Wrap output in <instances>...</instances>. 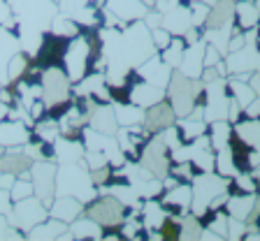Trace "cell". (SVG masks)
I'll use <instances>...</instances> for the list:
<instances>
[{
    "instance_id": "1",
    "label": "cell",
    "mask_w": 260,
    "mask_h": 241,
    "mask_svg": "<svg viewBox=\"0 0 260 241\" xmlns=\"http://www.w3.org/2000/svg\"><path fill=\"white\" fill-rule=\"evenodd\" d=\"M12 19L16 23V38L21 51L32 58L40 49L42 35L51 28L54 16L58 14V5L54 0H7Z\"/></svg>"
},
{
    "instance_id": "2",
    "label": "cell",
    "mask_w": 260,
    "mask_h": 241,
    "mask_svg": "<svg viewBox=\"0 0 260 241\" xmlns=\"http://www.w3.org/2000/svg\"><path fill=\"white\" fill-rule=\"evenodd\" d=\"M56 195L79 199L81 204L91 202L98 195V188L91 181V171L84 165V160L63 162L56 167Z\"/></svg>"
},
{
    "instance_id": "3",
    "label": "cell",
    "mask_w": 260,
    "mask_h": 241,
    "mask_svg": "<svg viewBox=\"0 0 260 241\" xmlns=\"http://www.w3.org/2000/svg\"><path fill=\"white\" fill-rule=\"evenodd\" d=\"M165 97H168L174 116L184 118L188 116L195 105H202V81L190 79L179 70H172L168 86H165Z\"/></svg>"
},
{
    "instance_id": "4",
    "label": "cell",
    "mask_w": 260,
    "mask_h": 241,
    "mask_svg": "<svg viewBox=\"0 0 260 241\" xmlns=\"http://www.w3.org/2000/svg\"><path fill=\"white\" fill-rule=\"evenodd\" d=\"M230 193V179L221 177L216 171H200L190 179V214L195 218H205L207 206L216 195Z\"/></svg>"
},
{
    "instance_id": "5",
    "label": "cell",
    "mask_w": 260,
    "mask_h": 241,
    "mask_svg": "<svg viewBox=\"0 0 260 241\" xmlns=\"http://www.w3.org/2000/svg\"><path fill=\"white\" fill-rule=\"evenodd\" d=\"M88 65H91V42L86 32L79 30V35L68 40L63 54V72L70 79V84H77L88 75Z\"/></svg>"
},
{
    "instance_id": "6",
    "label": "cell",
    "mask_w": 260,
    "mask_h": 241,
    "mask_svg": "<svg viewBox=\"0 0 260 241\" xmlns=\"http://www.w3.org/2000/svg\"><path fill=\"white\" fill-rule=\"evenodd\" d=\"M40 86H42V97L47 109H56V107H65L72 97V84L65 77L63 67L54 65V67H44L40 75Z\"/></svg>"
},
{
    "instance_id": "7",
    "label": "cell",
    "mask_w": 260,
    "mask_h": 241,
    "mask_svg": "<svg viewBox=\"0 0 260 241\" xmlns=\"http://www.w3.org/2000/svg\"><path fill=\"white\" fill-rule=\"evenodd\" d=\"M84 216L93 218L103 230L105 227L114 230V227H119L123 223V218L128 216V209L116 197H112L107 193H100V197L95 195L91 202L84 204Z\"/></svg>"
},
{
    "instance_id": "8",
    "label": "cell",
    "mask_w": 260,
    "mask_h": 241,
    "mask_svg": "<svg viewBox=\"0 0 260 241\" xmlns=\"http://www.w3.org/2000/svg\"><path fill=\"white\" fill-rule=\"evenodd\" d=\"M142 167L146 171H151V177L156 179H165L170 171V149L165 146L160 132H153L146 137V142L140 149V158H137Z\"/></svg>"
},
{
    "instance_id": "9",
    "label": "cell",
    "mask_w": 260,
    "mask_h": 241,
    "mask_svg": "<svg viewBox=\"0 0 260 241\" xmlns=\"http://www.w3.org/2000/svg\"><path fill=\"white\" fill-rule=\"evenodd\" d=\"M228 77L202 84V121L214 123V121H225L228 118Z\"/></svg>"
},
{
    "instance_id": "10",
    "label": "cell",
    "mask_w": 260,
    "mask_h": 241,
    "mask_svg": "<svg viewBox=\"0 0 260 241\" xmlns=\"http://www.w3.org/2000/svg\"><path fill=\"white\" fill-rule=\"evenodd\" d=\"M47 218H49V209L35 195H30L26 199H19V202H12V211L7 214V223L12 227H16V230H21L23 234L30 232L38 223H42Z\"/></svg>"
},
{
    "instance_id": "11",
    "label": "cell",
    "mask_w": 260,
    "mask_h": 241,
    "mask_svg": "<svg viewBox=\"0 0 260 241\" xmlns=\"http://www.w3.org/2000/svg\"><path fill=\"white\" fill-rule=\"evenodd\" d=\"M28 179L32 183V195L49 209L56 197V165L49 160H35L28 169Z\"/></svg>"
},
{
    "instance_id": "12",
    "label": "cell",
    "mask_w": 260,
    "mask_h": 241,
    "mask_svg": "<svg viewBox=\"0 0 260 241\" xmlns=\"http://www.w3.org/2000/svg\"><path fill=\"white\" fill-rule=\"evenodd\" d=\"M223 63H225L228 77L246 81L251 72H258V47L244 44V47L237 49V51H230V54H225Z\"/></svg>"
},
{
    "instance_id": "13",
    "label": "cell",
    "mask_w": 260,
    "mask_h": 241,
    "mask_svg": "<svg viewBox=\"0 0 260 241\" xmlns=\"http://www.w3.org/2000/svg\"><path fill=\"white\" fill-rule=\"evenodd\" d=\"M58 12L70 16L79 28H95L100 21V10L95 0H56Z\"/></svg>"
},
{
    "instance_id": "14",
    "label": "cell",
    "mask_w": 260,
    "mask_h": 241,
    "mask_svg": "<svg viewBox=\"0 0 260 241\" xmlns=\"http://www.w3.org/2000/svg\"><path fill=\"white\" fill-rule=\"evenodd\" d=\"M68 40L70 38H60V35H54L51 30H47L42 35V42H40V49L35 51V56L30 58L32 65H38L40 70L44 67H54L63 60L65 47H68Z\"/></svg>"
},
{
    "instance_id": "15",
    "label": "cell",
    "mask_w": 260,
    "mask_h": 241,
    "mask_svg": "<svg viewBox=\"0 0 260 241\" xmlns=\"http://www.w3.org/2000/svg\"><path fill=\"white\" fill-rule=\"evenodd\" d=\"M174 121H177V116H174L172 107H170V102L168 100H160V102H156V105H151V107L144 109V121H142V128H144L149 134H153V132L165 130L168 125H174Z\"/></svg>"
},
{
    "instance_id": "16",
    "label": "cell",
    "mask_w": 260,
    "mask_h": 241,
    "mask_svg": "<svg viewBox=\"0 0 260 241\" xmlns=\"http://www.w3.org/2000/svg\"><path fill=\"white\" fill-rule=\"evenodd\" d=\"M32 140L30 128L19 118H3L0 121V146L3 149H16Z\"/></svg>"
},
{
    "instance_id": "17",
    "label": "cell",
    "mask_w": 260,
    "mask_h": 241,
    "mask_svg": "<svg viewBox=\"0 0 260 241\" xmlns=\"http://www.w3.org/2000/svg\"><path fill=\"white\" fill-rule=\"evenodd\" d=\"M135 75L140 77L142 81H149V84H153V86L165 88L170 81V75H172V67H170L168 63H162V58L158 54H153L151 58H146L142 65H137Z\"/></svg>"
},
{
    "instance_id": "18",
    "label": "cell",
    "mask_w": 260,
    "mask_h": 241,
    "mask_svg": "<svg viewBox=\"0 0 260 241\" xmlns=\"http://www.w3.org/2000/svg\"><path fill=\"white\" fill-rule=\"evenodd\" d=\"M105 10L112 12L121 23H133V21H142L144 14L149 12V7L142 0H105Z\"/></svg>"
},
{
    "instance_id": "19",
    "label": "cell",
    "mask_w": 260,
    "mask_h": 241,
    "mask_svg": "<svg viewBox=\"0 0 260 241\" xmlns=\"http://www.w3.org/2000/svg\"><path fill=\"white\" fill-rule=\"evenodd\" d=\"M88 128H93L95 132H103V134H114L119 123L114 118V105L112 102H95L93 109L88 112V121H86Z\"/></svg>"
},
{
    "instance_id": "20",
    "label": "cell",
    "mask_w": 260,
    "mask_h": 241,
    "mask_svg": "<svg viewBox=\"0 0 260 241\" xmlns=\"http://www.w3.org/2000/svg\"><path fill=\"white\" fill-rule=\"evenodd\" d=\"M205 47L207 42L205 40H198V42L193 44H186L184 49V56H181V60H179V67L177 70L181 72V75L190 77V79H200V72H202V56H205Z\"/></svg>"
},
{
    "instance_id": "21",
    "label": "cell",
    "mask_w": 260,
    "mask_h": 241,
    "mask_svg": "<svg viewBox=\"0 0 260 241\" xmlns=\"http://www.w3.org/2000/svg\"><path fill=\"white\" fill-rule=\"evenodd\" d=\"M190 26H193V21H190V7L186 3H179L172 10L160 14V28H165L170 35H184Z\"/></svg>"
},
{
    "instance_id": "22",
    "label": "cell",
    "mask_w": 260,
    "mask_h": 241,
    "mask_svg": "<svg viewBox=\"0 0 260 241\" xmlns=\"http://www.w3.org/2000/svg\"><path fill=\"white\" fill-rule=\"evenodd\" d=\"M19 51H21V44L16 38V30L3 23L0 26V84L3 86H7V63Z\"/></svg>"
},
{
    "instance_id": "23",
    "label": "cell",
    "mask_w": 260,
    "mask_h": 241,
    "mask_svg": "<svg viewBox=\"0 0 260 241\" xmlns=\"http://www.w3.org/2000/svg\"><path fill=\"white\" fill-rule=\"evenodd\" d=\"M165 100V88H160V86H153L149 84V81H137V84H130V91H128V102H133V105H137V107L146 109L151 107V105H156V102Z\"/></svg>"
},
{
    "instance_id": "24",
    "label": "cell",
    "mask_w": 260,
    "mask_h": 241,
    "mask_svg": "<svg viewBox=\"0 0 260 241\" xmlns=\"http://www.w3.org/2000/svg\"><path fill=\"white\" fill-rule=\"evenodd\" d=\"M81 214H84V204L75 197H68V195H56L54 202L49 204V216L63 220V223H72Z\"/></svg>"
},
{
    "instance_id": "25",
    "label": "cell",
    "mask_w": 260,
    "mask_h": 241,
    "mask_svg": "<svg viewBox=\"0 0 260 241\" xmlns=\"http://www.w3.org/2000/svg\"><path fill=\"white\" fill-rule=\"evenodd\" d=\"M84 151L86 149H84L81 140H72V137H63V134L51 144V153H54V158L58 160V165L81 160V158H84Z\"/></svg>"
},
{
    "instance_id": "26",
    "label": "cell",
    "mask_w": 260,
    "mask_h": 241,
    "mask_svg": "<svg viewBox=\"0 0 260 241\" xmlns=\"http://www.w3.org/2000/svg\"><path fill=\"white\" fill-rule=\"evenodd\" d=\"M230 23H235V0H216L214 5H209L202 28H221Z\"/></svg>"
},
{
    "instance_id": "27",
    "label": "cell",
    "mask_w": 260,
    "mask_h": 241,
    "mask_svg": "<svg viewBox=\"0 0 260 241\" xmlns=\"http://www.w3.org/2000/svg\"><path fill=\"white\" fill-rule=\"evenodd\" d=\"M65 230H68V223H63V220L51 218V216H49L47 220L38 223L30 232H26V236L30 241H54V239H58Z\"/></svg>"
},
{
    "instance_id": "28",
    "label": "cell",
    "mask_w": 260,
    "mask_h": 241,
    "mask_svg": "<svg viewBox=\"0 0 260 241\" xmlns=\"http://www.w3.org/2000/svg\"><path fill=\"white\" fill-rule=\"evenodd\" d=\"M32 160L23 153V151H5L0 156V171L14 174V177H28Z\"/></svg>"
},
{
    "instance_id": "29",
    "label": "cell",
    "mask_w": 260,
    "mask_h": 241,
    "mask_svg": "<svg viewBox=\"0 0 260 241\" xmlns=\"http://www.w3.org/2000/svg\"><path fill=\"white\" fill-rule=\"evenodd\" d=\"M258 134H260V125L258 118H239L237 123H233V137L239 140L244 146L258 149Z\"/></svg>"
},
{
    "instance_id": "30",
    "label": "cell",
    "mask_w": 260,
    "mask_h": 241,
    "mask_svg": "<svg viewBox=\"0 0 260 241\" xmlns=\"http://www.w3.org/2000/svg\"><path fill=\"white\" fill-rule=\"evenodd\" d=\"M258 202V193H242V195H228L225 211L230 218L244 220L249 216V211L253 209V204Z\"/></svg>"
},
{
    "instance_id": "31",
    "label": "cell",
    "mask_w": 260,
    "mask_h": 241,
    "mask_svg": "<svg viewBox=\"0 0 260 241\" xmlns=\"http://www.w3.org/2000/svg\"><path fill=\"white\" fill-rule=\"evenodd\" d=\"M68 232L72 234V239H103L105 236V230L88 216L84 218L77 216L72 223H68Z\"/></svg>"
},
{
    "instance_id": "32",
    "label": "cell",
    "mask_w": 260,
    "mask_h": 241,
    "mask_svg": "<svg viewBox=\"0 0 260 241\" xmlns=\"http://www.w3.org/2000/svg\"><path fill=\"white\" fill-rule=\"evenodd\" d=\"M235 26L239 30L258 26V3L255 0H235Z\"/></svg>"
},
{
    "instance_id": "33",
    "label": "cell",
    "mask_w": 260,
    "mask_h": 241,
    "mask_svg": "<svg viewBox=\"0 0 260 241\" xmlns=\"http://www.w3.org/2000/svg\"><path fill=\"white\" fill-rule=\"evenodd\" d=\"M140 216H142V230H158L160 223L165 220V211H162L160 202L156 199H142L140 204Z\"/></svg>"
},
{
    "instance_id": "34",
    "label": "cell",
    "mask_w": 260,
    "mask_h": 241,
    "mask_svg": "<svg viewBox=\"0 0 260 241\" xmlns=\"http://www.w3.org/2000/svg\"><path fill=\"white\" fill-rule=\"evenodd\" d=\"M114 105V102H112ZM114 118L119 128H130V125H142L144 121V109L133 105V102H123V105H114Z\"/></svg>"
},
{
    "instance_id": "35",
    "label": "cell",
    "mask_w": 260,
    "mask_h": 241,
    "mask_svg": "<svg viewBox=\"0 0 260 241\" xmlns=\"http://www.w3.org/2000/svg\"><path fill=\"white\" fill-rule=\"evenodd\" d=\"M233 30H235V23H230V26H221V28H205L202 40H205L209 47L216 49L221 58H225V54H228V40H230Z\"/></svg>"
},
{
    "instance_id": "36",
    "label": "cell",
    "mask_w": 260,
    "mask_h": 241,
    "mask_svg": "<svg viewBox=\"0 0 260 241\" xmlns=\"http://www.w3.org/2000/svg\"><path fill=\"white\" fill-rule=\"evenodd\" d=\"M214 153H216V156H214V171L221 174V177H225V179H233L235 174L239 171L237 162H235L233 146L228 144V146H223V149L214 151Z\"/></svg>"
},
{
    "instance_id": "37",
    "label": "cell",
    "mask_w": 260,
    "mask_h": 241,
    "mask_svg": "<svg viewBox=\"0 0 260 241\" xmlns=\"http://www.w3.org/2000/svg\"><path fill=\"white\" fill-rule=\"evenodd\" d=\"M209 125V144L214 151L223 149V146L230 144V140H233V125L228 123V121H214V123H207Z\"/></svg>"
},
{
    "instance_id": "38",
    "label": "cell",
    "mask_w": 260,
    "mask_h": 241,
    "mask_svg": "<svg viewBox=\"0 0 260 241\" xmlns=\"http://www.w3.org/2000/svg\"><path fill=\"white\" fill-rule=\"evenodd\" d=\"M174 125H177L179 134H181V142H193L195 137L205 134V130H207V123L202 121V118H190V116L177 118Z\"/></svg>"
},
{
    "instance_id": "39",
    "label": "cell",
    "mask_w": 260,
    "mask_h": 241,
    "mask_svg": "<svg viewBox=\"0 0 260 241\" xmlns=\"http://www.w3.org/2000/svg\"><path fill=\"white\" fill-rule=\"evenodd\" d=\"M184 49H186L184 40L179 38V35H172V38H170V44L162 49V51H158V56L162 58V63H168L172 70H177L179 60H181V56H184Z\"/></svg>"
},
{
    "instance_id": "40",
    "label": "cell",
    "mask_w": 260,
    "mask_h": 241,
    "mask_svg": "<svg viewBox=\"0 0 260 241\" xmlns=\"http://www.w3.org/2000/svg\"><path fill=\"white\" fill-rule=\"evenodd\" d=\"M35 134H38V140L42 142V144H54L56 140L60 137V130H58V123H56L54 118H49V116H44V118H40V121H35Z\"/></svg>"
},
{
    "instance_id": "41",
    "label": "cell",
    "mask_w": 260,
    "mask_h": 241,
    "mask_svg": "<svg viewBox=\"0 0 260 241\" xmlns=\"http://www.w3.org/2000/svg\"><path fill=\"white\" fill-rule=\"evenodd\" d=\"M228 91L233 93V97H235V102H237L239 107H246L253 97H258L253 91L249 88V84L246 81H242V79H233V77H228Z\"/></svg>"
},
{
    "instance_id": "42",
    "label": "cell",
    "mask_w": 260,
    "mask_h": 241,
    "mask_svg": "<svg viewBox=\"0 0 260 241\" xmlns=\"http://www.w3.org/2000/svg\"><path fill=\"white\" fill-rule=\"evenodd\" d=\"M28 65H30V58H28L23 51L12 56V60L7 63V86H12L14 81H19L23 77V72L28 70Z\"/></svg>"
},
{
    "instance_id": "43",
    "label": "cell",
    "mask_w": 260,
    "mask_h": 241,
    "mask_svg": "<svg viewBox=\"0 0 260 241\" xmlns=\"http://www.w3.org/2000/svg\"><path fill=\"white\" fill-rule=\"evenodd\" d=\"M49 30L54 32V35H60V38H75V35H79L81 28L72 21L70 16H65V14L58 12V14L54 16V21H51V28H49Z\"/></svg>"
},
{
    "instance_id": "44",
    "label": "cell",
    "mask_w": 260,
    "mask_h": 241,
    "mask_svg": "<svg viewBox=\"0 0 260 241\" xmlns=\"http://www.w3.org/2000/svg\"><path fill=\"white\" fill-rule=\"evenodd\" d=\"M200 232H202V223L200 218H195L193 214H186L181 216V232H179V239H200Z\"/></svg>"
},
{
    "instance_id": "45",
    "label": "cell",
    "mask_w": 260,
    "mask_h": 241,
    "mask_svg": "<svg viewBox=\"0 0 260 241\" xmlns=\"http://www.w3.org/2000/svg\"><path fill=\"white\" fill-rule=\"evenodd\" d=\"M179 232H181V216H165V220L158 227V234L165 241L179 239Z\"/></svg>"
},
{
    "instance_id": "46",
    "label": "cell",
    "mask_w": 260,
    "mask_h": 241,
    "mask_svg": "<svg viewBox=\"0 0 260 241\" xmlns=\"http://www.w3.org/2000/svg\"><path fill=\"white\" fill-rule=\"evenodd\" d=\"M230 183L237 188L239 193H258V181H255L246 169H239L237 174L230 179Z\"/></svg>"
},
{
    "instance_id": "47",
    "label": "cell",
    "mask_w": 260,
    "mask_h": 241,
    "mask_svg": "<svg viewBox=\"0 0 260 241\" xmlns=\"http://www.w3.org/2000/svg\"><path fill=\"white\" fill-rule=\"evenodd\" d=\"M30 195H32V183H30V179H28V177H16L14 183H12V188H10L12 202L26 199V197H30Z\"/></svg>"
},
{
    "instance_id": "48",
    "label": "cell",
    "mask_w": 260,
    "mask_h": 241,
    "mask_svg": "<svg viewBox=\"0 0 260 241\" xmlns=\"http://www.w3.org/2000/svg\"><path fill=\"white\" fill-rule=\"evenodd\" d=\"M193 162L184 160V162H172V167H170L168 174H172V177H177L179 181H190L193 179Z\"/></svg>"
},
{
    "instance_id": "49",
    "label": "cell",
    "mask_w": 260,
    "mask_h": 241,
    "mask_svg": "<svg viewBox=\"0 0 260 241\" xmlns=\"http://www.w3.org/2000/svg\"><path fill=\"white\" fill-rule=\"evenodd\" d=\"M246 232V225H244V220H237V218H230L228 216V230H225V239L228 241H239Z\"/></svg>"
},
{
    "instance_id": "50",
    "label": "cell",
    "mask_w": 260,
    "mask_h": 241,
    "mask_svg": "<svg viewBox=\"0 0 260 241\" xmlns=\"http://www.w3.org/2000/svg\"><path fill=\"white\" fill-rule=\"evenodd\" d=\"M81 160H84V165H86L88 169H98V167L109 165L103 151H84V158H81Z\"/></svg>"
},
{
    "instance_id": "51",
    "label": "cell",
    "mask_w": 260,
    "mask_h": 241,
    "mask_svg": "<svg viewBox=\"0 0 260 241\" xmlns=\"http://www.w3.org/2000/svg\"><path fill=\"white\" fill-rule=\"evenodd\" d=\"M160 137H162V142H165V146H168L170 151L184 144V142H181V134H179V130H177V125H168L165 130H160Z\"/></svg>"
},
{
    "instance_id": "52",
    "label": "cell",
    "mask_w": 260,
    "mask_h": 241,
    "mask_svg": "<svg viewBox=\"0 0 260 241\" xmlns=\"http://www.w3.org/2000/svg\"><path fill=\"white\" fill-rule=\"evenodd\" d=\"M91 171V181L95 188L100 186H107L109 181H112V167L105 165V167H98V169H88Z\"/></svg>"
},
{
    "instance_id": "53",
    "label": "cell",
    "mask_w": 260,
    "mask_h": 241,
    "mask_svg": "<svg viewBox=\"0 0 260 241\" xmlns=\"http://www.w3.org/2000/svg\"><path fill=\"white\" fill-rule=\"evenodd\" d=\"M170 35L165 28H160V26H156V28H151V42H153V47H156V51H162V49L170 44Z\"/></svg>"
},
{
    "instance_id": "54",
    "label": "cell",
    "mask_w": 260,
    "mask_h": 241,
    "mask_svg": "<svg viewBox=\"0 0 260 241\" xmlns=\"http://www.w3.org/2000/svg\"><path fill=\"white\" fill-rule=\"evenodd\" d=\"M239 118H242V107L235 102V97H230V100H228V118L225 121L233 125V123H237Z\"/></svg>"
},
{
    "instance_id": "55",
    "label": "cell",
    "mask_w": 260,
    "mask_h": 241,
    "mask_svg": "<svg viewBox=\"0 0 260 241\" xmlns=\"http://www.w3.org/2000/svg\"><path fill=\"white\" fill-rule=\"evenodd\" d=\"M218 60H221L218 51L214 47H209V44H207V47H205V56H202V65H205V67H214Z\"/></svg>"
},
{
    "instance_id": "56",
    "label": "cell",
    "mask_w": 260,
    "mask_h": 241,
    "mask_svg": "<svg viewBox=\"0 0 260 241\" xmlns=\"http://www.w3.org/2000/svg\"><path fill=\"white\" fill-rule=\"evenodd\" d=\"M242 116L244 118H258L260 116V100H258V97H253V100H251L249 105L242 109Z\"/></svg>"
},
{
    "instance_id": "57",
    "label": "cell",
    "mask_w": 260,
    "mask_h": 241,
    "mask_svg": "<svg viewBox=\"0 0 260 241\" xmlns=\"http://www.w3.org/2000/svg\"><path fill=\"white\" fill-rule=\"evenodd\" d=\"M12 211V197H10V190L0 188V214L7 216Z\"/></svg>"
},
{
    "instance_id": "58",
    "label": "cell",
    "mask_w": 260,
    "mask_h": 241,
    "mask_svg": "<svg viewBox=\"0 0 260 241\" xmlns=\"http://www.w3.org/2000/svg\"><path fill=\"white\" fill-rule=\"evenodd\" d=\"M246 84H249V88L255 93V95H260V75L258 72H251L249 79H246Z\"/></svg>"
},
{
    "instance_id": "59",
    "label": "cell",
    "mask_w": 260,
    "mask_h": 241,
    "mask_svg": "<svg viewBox=\"0 0 260 241\" xmlns=\"http://www.w3.org/2000/svg\"><path fill=\"white\" fill-rule=\"evenodd\" d=\"M12 19V12H10V5H7V0H0V26L7 23Z\"/></svg>"
},
{
    "instance_id": "60",
    "label": "cell",
    "mask_w": 260,
    "mask_h": 241,
    "mask_svg": "<svg viewBox=\"0 0 260 241\" xmlns=\"http://www.w3.org/2000/svg\"><path fill=\"white\" fill-rule=\"evenodd\" d=\"M14 174H7V171H0V188H5V190H10L12 183H14Z\"/></svg>"
},
{
    "instance_id": "61",
    "label": "cell",
    "mask_w": 260,
    "mask_h": 241,
    "mask_svg": "<svg viewBox=\"0 0 260 241\" xmlns=\"http://www.w3.org/2000/svg\"><path fill=\"white\" fill-rule=\"evenodd\" d=\"M200 239H211V241H221V236H218L216 232H211L209 227H202V232H200Z\"/></svg>"
},
{
    "instance_id": "62",
    "label": "cell",
    "mask_w": 260,
    "mask_h": 241,
    "mask_svg": "<svg viewBox=\"0 0 260 241\" xmlns=\"http://www.w3.org/2000/svg\"><path fill=\"white\" fill-rule=\"evenodd\" d=\"M7 227H10V223H7V216L0 214V239H5V232Z\"/></svg>"
},
{
    "instance_id": "63",
    "label": "cell",
    "mask_w": 260,
    "mask_h": 241,
    "mask_svg": "<svg viewBox=\"0 0 260 241\" xmlns=\"http://www.w3.org/2000/svg\"><path fill=\"white\" fill-rule=\"evenodd\" d=\"M5 116H7V105H3V102H0V121H3Z\"/></svg>"
},
{
    "instance_id": "64",
    "label": "cell",
    "mask_w": 260,
    "mask_h": 241,
    "mask_svg": "<svg viewBox=\"0 0 260 241\" xmlns=\"http://www.w3.org/2000/svg\"><path fill=\"white\" fill-rule=\"evenodd\" d=\"M198 3H205V5H214L216 0H198Z\"/></svg>"
}]
</instances>
